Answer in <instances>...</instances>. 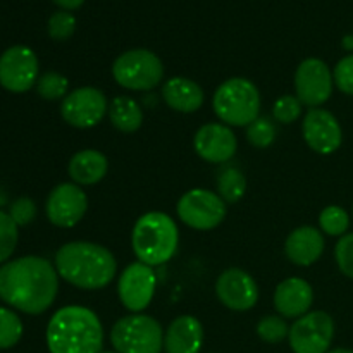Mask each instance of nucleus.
<instances>
[{
  "mask_svg": "<svg viewBox=\"0 0 353 353\" xmlns=\"http://www.w3.org/2000/svg\"><path fill=\"white\" fill-rule=\"evenodd\" d=\"M57 293V269L47 259L26 255L0 265V300L19 312L43 314Z\"/></svg>",
  "mask_w": 353,
  "mask_h": 353,
  "instance_id": "1",
  "label": "nucleus"
},
{
  "mask_svg": "<svg viewBox=\"0 0 353 353\" xmlns=\"http://www.w3.org/2000/svg\"><path fill=\"white\" fill-rule=\"evenodd\" d=\"M59 278L79 290H102L116 278L117 261L105 247L92 241L62 245L54 261Z\"/></svg>",
  "mask_w": 353,
  "mask_h": 353,
  "instance_id": "2",
  "label": "nucleus"
},
{
  "mask_svg": "<svg viewBox=\"0 0 353 353\" xmlns=\"http://www.w3.org/2000/svg\"><path fill=\"white\" fill-rule=\"evenodd\" d=\"M47 347L50 353H100L103 327L99 316L81 305L62 307L48 321Z\"/></svg>",
  "mask_w": 353,
  "mask_h": 353,
  "instance_id": "3",
  "label": "nucleus"
},
{
  "mask_svg": "<svg viewBox=\"0 0 353 353\" xmlns=\"http://www.w3.org/2000/svg\"><path fill=\"white\" fill-rule=\"evenodd\" d=\"M179 245L176 221L164 212H147L137 219L131 231V247L138 262L157 268L174 257Z\"/></svg>",
  "mask_w": 353,
  "mask_h": 353,
  "instance_id": "4",
  "label": "nucleus"
},
{
  "mask_svg": "<svg viewBox=\"0 0 353 353\" xmlns=\"http://www.w3.org/2000/svg\"><path fill=\"white\" fill-rule=\"evenodd\" d=\"M261 103L255 83L247 78H230L214 93L212 109L226 126L247 128L261 114Z\"/></svg>",
  "mask_w": 353,
  "mask_h": 353,
  "instance_id": "5",
  "label": "nucleus"
},
{
  "mask_svg": "<svg viewBox=\"0 0 353 353\" xmlns=\"http://www.w3.org/2000/svg\"><path fill=\"white\" fill-rule=\"evenodd\" d=\"M110 343L117 353H161L164 350V330L147 314L121 317L110 330Z\"/></svg>",
  "mask_w": 353,
  "mask_h": 353,
  "instance_id": "6",
  "label": "nucleus"
},
{
  "mask_svg": "<svg viewBox=\"0 0 353 353\" xmlns=\"http://www.w3.org/2000/svg\"><path fill=\"white\" fill-rule=\"evenodd\" d=\"M116 83L131 92H148L164 79V64L150 50L134 48L121 54L112 64Z\"/></svg>",
  "mask_w": 353,
  "mask_h": 353,
  "instance_id": "7",
  "label": "nucleus"
},
{
  "mask_svg": "<svg viewBox=\"0 0 353 353\" xmlns=\"http://www.w3.org/2000/svg\"><path fill=\"white\" fill-rule=\"evenodd\" d=\"M176 212L181 223L196 231H210L226 219V202L217 192L193 188L178 200Z\"/></svg>",
  "mask_w": 353,
  "mask_h": 353,
  "instance_id": "8",
  "label": "nucleus"
},
{
  "mask_svg": "<svg viewBox=\"0 0 353 353\" xmlns=\"http://www.w3.org/2000/svg\"><path fill=\"white\" fill-rule=\"evenodd\" d=\"M109 112V102L102 90L81 86L65 95L61 103V116L69 126L88 130L102 123Z\"/></svg>",
  "mask_w": 353,
  "mask_h": 353,
  "instance_id": "9",
  "label": "nucleus"
},
{
  "mask_svg": "<svg viewBox=\"0 0 353 353\" xmlns=\"http://www.w3.org/2000/svg\"><path fill=\"white\" fill-rule=\"evenodd\" d=\"M334 338L333 317L323 310L299 317L290 327V347L295 353H327Z\"/></svg>",
  "mask_w": 353,
  "mask_h": 353,
  "instance_id": "10",
  "label": "nucleus"
},
{
  "mask_svg": "<svg viewBox=\"0 0 353 353\" xmlns=\"http://www.w3.org/2000/svg\"><path fill=\"white\" fill-rule=\"evenodd\" d=\"M38 57L30 47L14 45L0 55V85L12 93H24L38 81Z\"/></svg>",
  "mask_w": 353,
  "mask_h": 353,
  "instance_id": "11",
  "label": "nucleus"
},
{
  "mask_svg": "<svg viewBox=\"0 0 353 353\" xmlns=\"http://www.w3.org/2000/svg\"><path fill=\"white\" fill-rule=\"evenodd\" d=\"M157 278L154 268L143 262H133L119 276L117 295L124 309L133 314H141L154 300Z\"/></svg>",
  "mask_w": 353,
  "mask_h": 353,
  "instance_id": "12",
  "label": "nucleus"
},
{
  "mask_svg": "<svg viewBox=\"0 0 353 353\" xmlns=\"http://www.w3.org/2000/svg\"><path fill=\"white\" fill-rule=\"evenodd\" d=\"M333 72L321 59H305L295 71V92L300 102L307 107L323 105L333 93Z\"/></svg>",
  "mask_w": 353,
  "mask_h": 353,
  "instance_id": "13",
  "label": "nucleus"
},
{
  "mask_svg": "<svg viewBox=\"0 0 353 353\" xmlns=\"http://www.w3.org/2000/svg\"><path fill=\"white\" fill-rule=\"evenodd\" d=\"M88 210V196L76 183H61L47 196L45 212L54 226L74 228Z\"/></svg>",
  "mask_w": 353,
  "mask_h": 353,
  "instance_id": "14",
  "label": "nucleus"
},
{
  "mask_svg": "<svg viewBox=\"0 0 353 353\" xmlns=\"http://www.w3.org/2000/svg\"><path fill=\"white\" fill-rule=\"evenodd\" d=\"M216 295L219 302L234 312L254 309L259 300L257 281L247 271L230 268L221 272L216 281Z\"/></svg>",
  "mask_w": 353,
  "mask_h": 353,
  "instance_id": "15",
  "label": "nucleus"
},
{
  "mask_svg": "<svg viewBox=\"0 0 353 353\" xmlns=\"http://www.w3.org/2000/svg\"><path fill=\"white\" fill-rule=\"evenodd\" d=\"M302 134L305 143L321 155H330L341 147L343 131L336 117L326 109H310L303 116Z\"/></svg>",
  "mask_w": 353,
  "mask_h": 353,
  "instance_id": "16",
  "label": "nucleus"
},
{
  "mask_svg": "<svg viewBox=\"0 0 353 353\" xmlns=\"http://www.w3.org/2000/svg\"><path fill=\"white\" fill-rule=\"evenodd\" d=\"M193 148L200 159L210 164H224L236 154L238 140L230 126L223 123H209L199 128L193 137Z\"/></svg>",
  "mask_w": 353,
  "mask_h": 353,
  "instance_id": "17",
  "label": "nucleus"
},
{
  "mask_svg": "<svg viewBox=\"0 0 353 353\" xmlns=\"http://www.w3.org/2000/svg\"><path fill=\"white\" fill-rule=\"evenodd\" d=\"M314 303V290L305 279L288 278L274 292V307L285 319H299L309 314Z\"/></svg>",
  "mask_w": 353,
  "mask_h": 353,
  "instance_id": "18",
  "label": "nucleus"
},
{
  "mask_svg": "<svg viewBox=\"0 0 353 353\" xmlns=\"http://www.w3.org/2000/svg\"><path fill=\"white\" fill-rule=\"evenodd\" d=\"M326 241L323 233L314 226H300L288 234L285 241V254L290 262L300 268L316 264L323 255Z\"/></svg>",
  "mask_w": 353,
  "mask_h": 353,
  "instance_id": "19",
  "label": "nucleus"
},
{
  "mask_svg": "<svg viewBox=\"0 0 353 353\" xmlns=\"http://www.w3.org/2000/svg\"><path fill=\"white\" fill-rule=\"evenodd\" d=\"M203 345V326L196 317L179 316L169 324L164 334L165 353H200Z\"/></svg>",
  "mask_w": 353,
  "mask_h": 353,
  "instance_id": "20",
  "label": "nucleus"
},
{
  "mask_svg": "<svg viewBox=\"0 0 353 353\" xmlns=\"http://www.w3.org/2000/svg\"><path fill=\"white\" fill-rule=\"evenodd\" d=\"M162 99L176 112L192 114L203 105L205 95L202 86L196 81L183 76H174L162 86Z\"/></svg>",
  "mask_w": 353,
  "mask_h": 353,
  "instance_id": "21",
  "label": "nucleus"
},
{
  "mask_svg": "<svg viewBox=\"0 0 353 353\" xmlns=\"http://www.w3.org/2000/svg\"><path fill=\"white\" fill-rule=\"evenodd\" d=\"M109 171V161L105 155L93 148L76 152L68 164L69 178L79 186H92L102 181Z\"/></svg>",
  "mask_w": 353,
  "mask_h": 353,
  "instance_id": "22",
  "label": "nucleus"
},
{
  "mask_svg": "<svg viewBox=\"0 0 353 353\" xmlns=\"http://www.w3.org/2000/svg\"><path fill=\"white\" fill-rule=\"evenodd\" d=\"M109 121L121 133H134L143 124V112L131 97H114L109 103Z\"/></svg>",
  "mask_w": 353,
  "mask_h": 353,
  "instance_id": "23",
  "label": "nucleus"
},
{
  "mask_svg": "<svg viewBox=\"0 0 353 353\" xmlns=\"http://www.w3.org/2000/svg\"><path fill=\"white\" fill-rule=\"evenodd\" d=\"M217 195L226 203H236L247 192V178L238 168H224L217 174Z\"/></svg>",
  "mask_w": 353,
  "mask_h": 353,
  "instance_id": "24",
  "label": "nucleus"
},
{
  "mask_svg": "<svg viewBox=\"0 0 353 353\" xmlns=\"http://www.w3.org/2000/svg\"><path fill=\"white\" fill-rule=\"evenodd\" d=\"M21 336H23V321L10 309L0 307V350L16 347Z\"/></svg>",
  "mask_w": 353,
  "mask_h": 353,
  "instance_id": "25",
  "label": "nucleus"
},
{
  "mask_svg": "<svg viewBox=\"0 0 353 353\" xmlns=\"http://www.w3.org/2000/svg\"><path fill=\"white\" fill-rule=\"evenodd\" d=\"M319 226L330 236H343L350 226V216L340 205H327L319 214Z\"/></svg>",
  "mask_w": 353,
  "mask_h": 353,
  "instance_id": "26",
  "label": "nucleus"
},
{
  "mask_svg": "<svg viewBox=\"0 0 353 353\" xmlns=\"http://www.w3.org/2000/svg\"><path fill=\"white\" fill-rule=\"evenodd\" d=\"M69 90V79L55 71L43 72L37 81V92L45 100H64Z\"/></svg>",
  "mask_w": 353,
  "mask_h": 353,
  "instance_id": "27",
  "label": "nucleus"
},
{
  "mask_svg": "<svg viewBox=\"0 0 353 353\" xmlns=\"http://www.w3.org/2000/svg\"><path fill=\"white\" fill-rule=\"evenodd\" d=\"M257 334L265 343H281L290 334L288 323L281 316H264L257 323Z\"/></svg>",
  "mask_w": 353,
  "mask_h": 353,
  "instance_id": "28",
  "label": "nucleus"
},
{
  "mask_svg": "<svg viewBox=\"0 0 353 353\" xmlns=\"http://www.w3.org/2000/svg\"><path fill=\"white\" fill-rule=\"evenodd\" d=\"M19 240V226L7 212L0 210V264H6L14 254Z\"/></svg>",
  "mask_w": 353,
  "mask_h": 353,
  "instance_id": "29",
  "label": "nucleus"
},
{
  "mask_svg": "<svg viewBox=\"0 0 353 353\" xmlns=\"http://www.w3.org/2000/svg\"><path fill=\"white\" fill-rule=\"evenodd\" d=\"M247 140L255 148H268L276 140V128L269 117L259 116L247 126Z\"/></svg>",
  "mask_w": 353,
  "mask_h": 353,
  "instance_id": "30",
  "label": "nucleus"
},
{
  "mask_svg": "<svg viewBox=\"0 0 353 353\" xmlns=\"http://www.w3.org/2000/svg\"><path fill=\"white\" fill-rule=\"evenodd\" d=\"M302 105L296 95H283L272 105V116L278 123L292 124L302 116Z\"/></svg>",
  "mask_w": 353,
  "mask_h": 353,
  "instance_id": "31",
  "label": "nucleus"
},
{
  "mask_svg": "<svg viewBox=\"0 0 353 353\" xmlns=\"http://www.w3.org/2000/svg\"><path fill=\"white\" fill-rule=\"evenodd\" d=\"M48 34L52 40L64 41L72 37L76 30V17L69 10H59L54 12L48 19Z\"/></svg>",
  "mask_w": 353,
  "mask_h": 353,
  "instance_id": "32",
  "label": "nucleus"
},
{
  "mask_svg": "<svg viewBox=\"0 0 353 353\" xmlns=\"http://www.w3.org/2000/svg\"><path fill=\"white\" fill-rule=\"evenodd\" d=\"M334 259H336L340 271L347 278L353 279V233L343 234L340 238L336 248H334Z\"/></svg>",
  "mask_w": 353,
  "mask_h": 353,
  "instance_id": "33",
  "label": "nucleus"
},
{
  "mask_svg": "<svg viewBox=\"0 0 353 353\" xmlns=\"http://www.w3.org/2000/svg\"><path fill=\"white\" fill-rule=\"evenodd\" d=\"M333 79L340 92L353 97V54L338 62L333 71Z\"/></svg>",
  "mask_w": 353,
  "mask_h": 353,
  "instance_id": "34",
  "label": "nucleus"
},
{
  "mask_svg": "<svg viewBox=\"0 0 353 353\" xmlns=\"http://www.w3.org/2000/svg\"><path fill=\"white\" fill-rule=\"evenodd\" d=\"M9 216L12 217V221L17 226H26V224H30L31 221L37 217V205H34L33 200L28 199V196H21V199L14 200L12 202Z\"/></svg>",
  "mask_w": 353,
  "mask_h": 353,
  "instance_id": "35",
  "label": "nucleus"
},
{
  "mask_svg": "<svg viewBox=\"0 0 353 353\" xmlns=\"http://www.w3.org/2000/svg\"><path fill=\"white\" fill-rule=\"evenodd\" d=\"M54 2L57 3V6H61L62 9L74 10V9H78V7H81L85 0H54Z\"/></svg>",
  "mask_w": 353,
  "mask_h": 353,
  "instance_id": "36",
  "label": "nucleus"
},
{
  "mask_svg": "<svg viewBox=\"0 0 353 353\" xmlns=\"http://www.w3.org/2000/svg\"><path fill=\"white\" fill-rule=\"evenodd\" d=\"M343 47L347 48V50H352V48H353V37H345Z\"/></svg>",
  "mask_w": 353,
  "mask_h": 353,
  "instance_id": "37",
  "label": "nucleus"
},
{
  "mask_svg": "<svg viewBox=\"0 0 353 353\" xmlns=\"http://www.w3.org/2000/svg\"><path fill=\"white\" fill-rule=\"evenodd\" d=\"M327 353H353V352L348 350V348H336V350H330Z\"/></svg>",
  "mask_w": 353,
  "mask_h": 353,
  "instance_id": "38",
  "label": "nucleus"
},
{
  "mask_svg": "<svg viewBox=\"0 0 353 353\" xmlns=\"http://www.w3.org/2000/svg\"><path fill=\"white\" fill-rule=\"evenodd\" d=\"M100 353H117V352H100Z\"/></svg>",
  "mask_w": 353,
  "mask_h": 353,
  "instance_id": "39",
  "label": "nucleus"
}]
</instances>
